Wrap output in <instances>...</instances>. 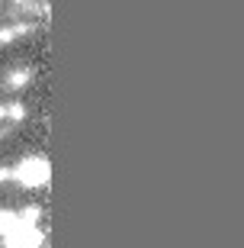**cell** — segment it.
<instances>
[{"label":"cell","instance_id":"cell-1","mask_svg":"<svg viewBox=\"0 0 244 248\" xmlns=\"http://www.w3.org/2000/svg\"><path fill=\"white\" fill-rule=\"evenodd\" d=\"M13 177H16L19 184H26V187L48 184V161L45 158H26V161L13 171Z\"/></svg>","mask_w":244,"mask_h":248},{"label":"cell","instance_id":"cell-2","mask_svg":"<svg viewBox=\"0 0 244 248\" xmlns=\"http://www.w3.org/2000/svg\"><path fill=\"white\" fill-rule=\"evenodd\" d=\"M39 245H42V235H39V229L29 226V222H16V226L7 232V248H39Z\"/></svg>","mask_w":244,"mask_h":248},{"label":"cell","instance_id":"cell-3","mask_svg":"<svg viewBox=\"0 0 244 248\" xmlns=\"http://www.w3.org/2000/svg\"><path fill=\"white\" fill-rule=\"evenodd\" d=\"M19 222V216L16 213H0V232H10L13 226Z\"/></svg>","mask_w":244,"mask_h":248}]
</instances>
